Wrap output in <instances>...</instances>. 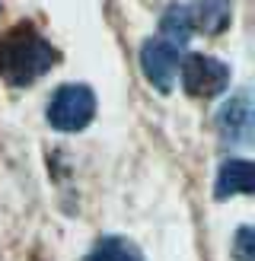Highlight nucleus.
<instances>
[{
  "label": "nucleus",
  "instance_id": "nucleus-1",
  "mask_svg": "<svg viewBox=\"0 0 255 261\" xmlns=\"http://www.w3.org/2000/svg\"><path fill=\"white\" fill-rule=\"evenodd\" d=\"M58 64V48L32 22L0 32V76L10 86H32Z\"/></svg>",
  "mask_w": 255,
  "mask_h": 261
},
{
  "label": "nucleus",
  "instance_id": "nucleus-4",
  "mask_svg": "<svg viewBox=\"0 0 255 261\" xmlns=\"http://www.w3.org/2000/svg\"><path fill=\"white\" fill-rule=\"evenodd\" d=\"M178 64H182V48L166 42V38H147L140 45V67H144L147 80L160 89V93H172Z\"/></svg>",
  "mask_w": 255,
  "mask_h": 261
},
{
  "label": "nucleus",
  "instance_id": "nucleus-5",
  "mask_svg": "<svg viewBox=\"0 0 255 261\" xmlns=\"http://www.w3.org/2000/svg\"><path fill=\"white\" fill-rule=\"evenodd\" d=\"M217 134L230 147L252 140V96H249V89H239V93H233L223 102L220 115H217Z\"/></svg>",
  "mask_w": 255,
  "mask_h": 261
},
{
  "label": "nucleus",
  "instance_id": "nucleus-10",
  "mask_svg": "<svg viewBox=\"0 0 255 261\" xmlns=\"http://www.w3.org/2000/svg\"><path fill=\"white\" fill-rule=\"evenodd\" d=\"M233 261H255V236L252 226H239L233 236Z\"/></svg>",
  "mask_w": 255,
  "mask_h": 261
},
{
  "label": "nucleus",
  "instance_id": "nucleus-9",
  "mask_svg": "<svg viewBox=\"0 0 255 261\" xmlns=\"http://www.w3.org/2000/svg\"><path fill=\"white\" fill-rule=\"evenodd\" d=\"M160 38H166V42H172L178 48H185L188 45V38H191V22H188V7H178L172 4L169 10L163 13V19H160Z\"/></svg>",
  "mask_w": 255,
  "mask_h": 261
},
{
  "label": "nucleus",
  "instance_id": "nucleus-7",
  "mask_svg": "<svg viewBox=\"0 0 255 261\" xmlns=\"http://www.w3.org/2000/svg\"><path fill=\"white\" fill-rule=\"evenodd\" d=\"M230 19H233V7L230 0H195L188 7V22L191 32H204V35H220Z\"/></svg>",
  "mask_w": 255,
  "mask_h": 261
},
{
  "label": "nucleus",
  "instance_id": "nucleus-3",
  "mask_svg": "<svg viewBox=\"0 0 255 261\" xmlns=\"http://www.w3.org/2000/svg\"><path fill=\"white\" fill-rule=\"evenodd\" d=\"M178 76H182V89L195 99H214L230 86V67L211 55H182Z\"/></svg>",
  "mask_w": 255,
  "mask_h": 261
},
{
  "label": "nucleus",
  "instance_id": "nucleus-2",
  "mask_svg": "<svg viewBox=\"0 0 255 261\" xmlns=\"http://www.w3.org/2000/svg\"><path fill=\"white\" fill-rule=\"evenodd\" d=\"M45 115L55 130H83L96 118V93L83 83H64L51 93Z\"/></svg>",
  "mask_w": 255,
  "mask_h": 261
},
{
  "label": "nucleus",
  "instance_id": "nucleus-8",
  "mask_svg": "<svg viewBox=\"0 0 255 261\" xmlns=\"http://www.w3.org/2000/svg\"><path fill=\"white\" fill-rule=\"evenodd\" d=\"M83 261H144V255L124 236H102Z\"/></svg>",
  "mask_w": 255,
  "mask_h": 261
},
{
  "label": "nucleus",
  "instance_id": "nucleus-6",
  "mask_svg": "<svg viewBox=\"0 0 255 261\" xmlns=\"http://www.w3.org/2000/svg\"><path fill=\"white\" fill-rule=\"evenodd\" d=\"M252 191H255V166L249 160H226L217 172L214 198L226 201L233 194H252Z\"/></svg>",
  "mask_w": 255,
  "mask_h": 261
}]
</instances>
